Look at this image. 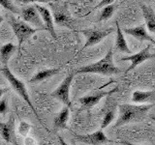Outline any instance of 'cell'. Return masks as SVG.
<instances>
[{"label":"cell","instance_id":"cell-31","mask_svg":"<svg viewBox=\"0 0 155 145\" xmlns=\"http://www.w3.org/2000/svg\"><path fill=\"white\" fill-rule=\"evenodd\" d=\"M3 21V17L1 16V14H0V23H1Z\"/></svg>","mask_w":155,"mask_h":145},{"label":"cell","instance_id":"cell-9","mask_svg":"<svg viewBox=\"0 0 155 145\" xmlns=\"http://www.w3.org/2000/svg\"><path fill=\"white\" fill-rule=\"evenodd\" d=\"M150 47H151V46L148 45L147 47H144L143 50H142L137 53H133V54H131V55L121 58L122 61H130L131 62V65L128 69L126 70V72L134 70L136 67L139 66L140 64H142V63L145 62L147 60H149V59H151V58L155 57V53L149 52Z\"/></svg>","mask_w":155,"mask_h":145},{"label":"cell","instance_id":"cell-10","mask_svg":"<svg viewBox=\"0 0 155 145\" xmlns=\"http://www.w3.org/2000/svg\"><path fill=\"white\" fill-rule=\"evenodd\" d=\"M116 91H118V87H114V89H111L110 91H103V92H98L94 95H87V96H84L81 98L79 99V103L84 106V108L90 109L93 108L94 105H96L99 102L105 98V97L111 95L115 93Z\"/></svg>","mask_w":155,"mask_h":145},{"label":"cell","instance_id":"cell-27","mask_svg":"<svg viewBox=\"0 0 155 145\" xmlns=\"http://www.w3.org/2000/svg\"><path fill=\"white\" fill-rule=\"evenodd\" d=\"M51 0H22V3H48Z\"/></svg>","mask_w":155,"mask_h":145},{"label":"cell","instance_id":"cell-16","mask_svg":"<svg viewBox=\"0 0 155 145\" xmlns=\"http://www.w3.org/2000/svg\"><path fill=\"white\" fill-rule=\"evenodd\" d=\"M140 9L144 18V24L148 30L155 34V13L151 7L145 4H140Z\"/></svg>","mask_w":155,"mask_h":145},{"label":"cell","instance_id":"cell-3","mask_svg":"<svg viewBox=\"0 0 155 145\" xmlns=\"http://www.w3.org/2000/svg\"><path fill=\"white\" fill-rule=\"evenodd\" d=\"M1 72H3V76H5V79L8 80V82L10 83V85H11L12 88L14 89V91L16 92V93L29 105V108L32 109V111L34 112V114H35L36 117L41 121V118L39 117L37 111H36V109H35V108H34V105L31 102L30 97H29V94H28V91H27L25 84H24L21 79H18V77L13 74V72H11V70L8 68V66L4 67L1 70Z\"/></svg>","mask_w":155,"mask_h":145},{"label":"cell","instance_id":"cell-30","mask_svg":"<svg viewBox=\"0 0 155 145\" xmlns=\"http://www.w3.org/2000/svg\"><path fill=\"white\" fill-rule=\"evenodd\" d=\"M121 144H124V145H139V144H134V143H130L128 141H122Z\"/></svg>","mask_w":155,"mask_h":145},{"label":"cell","instance_id":"cell-15","mask_svg":"<svg viewBox=\"0 0 155 145\" xmlns=\"http://www.w3.org/2000/svg\"><path fill=\"white\" fill-rule=\"evenodd\" d=\"M0 134L6 142H14L15 124L13 117L10 118L7 122H0Z\"/></svg>","mask_w":155,"mask_h":145},{"label":"cell","instance_id":"cell-4","mask_svg":"<svg viewBox=\"0 0 155 145\" xmlns=\"http://www.w3.org/2000/svg\"><path fill=\"white\" fill-rule=\"evenodd\" d=\"M9 23L13 29L14 34L16 35L18 39V43L19 47L22 45V43L24 41L27 40L29 37L32 36L33 34H35L38 31V29L32 27L30 24H28L24 21H21V19L15 18L13 17L10 18Z\"/></svg>","mask_w":155,"mask_h":145},{"label":"cell","instance_id":"cell-1","mask_svg":"<svg viewBox=\"0 0 155 145\" xmlns=\"http://www.w3.org/2000/svg\"><path fill=\"white\" fill-rule=\"evenodd\" d=\"M155 104L137 105V104H123L118 106V118L114 123V127L127 125L131 123H139L147 117V112Z\"/></svg>","mask_w":155,"mask_h":145},{"label":"cell","instance_id":"cell-29","mask_svg":"<svg viewBox=\"0 0 155 145\" xmlns=\"http://www.w3.org/2000/svg\"><path fill=\"white\" fill-rule=\"evenodd\" d=\"M58 140H59V142H60V145H68L67 143H66V141L64 139H63L61 137H58Z\"/></svg>","mask_w":155,"mask_h":145},{"label":"cell","instance_id":"cell-7","mask_svg":"<svg viewBox=\"0 0 155 145\" xmlns=\"http://www.w3.org/2000/svg\"><path fill=\"white\" fill-rule=\"evenodd\" d=\"M21 16L23 21L27 22L28 24H30L32 27L38 29V30H47L43 19L40 16V14H39L37 8L35 7V5L22 8L21 11Z\"/></svg>","mask_w":155,"mask_h":145},{"label":"cell","instance_id":"cell-12","mask_svg":"<svg viewBox=\"0 0 155 145\" xmlns=\"http://www.w3.org/2000/svg\"><path fill=\"white\" fill-rule=\"evenodd\" d=\"M123 32L128 34L130 36L134 37L135 39H137V40H139L140 42L148 41L149 43L155 45V40L147 33L145 24H140L139 26L132 27V28H124Z\"/></svg>","mask_w":155,"mask_h":145},{"label":"cell","instance_id":"cell-21","mask_svg":"<svg viewBox=\"0 0 155 145\" xmlns=\"http://www.w3.org/2000/svg\"><path fill=\"white\" fill-rule=\"evenodd\" d=\"M114 10H115V4L114 3L103 7V8H102L101 13H100V16L98 18V21H108L109 18H110L111 17H113V14L114 13Z\"/></svg>","mask_w":155,"mask_h":145},{"label":"cell","instance_id":"cell-22","mask_svg":"<svg viewBox=\"0 0 155 145\" xmlns=\"http://www.w3.org/2000/svg\"><path fill=\"white\" fill-rule=\"evenodd\" d=\"M114 116H115V110L114 109H110L106 112L105 116L103 120H102V125H101V130H103L105 128H107L108 126L113 122L114 119Z\"/></svg>","mask_w":155,"mask_h":145},{"label":"cell","instance_id":"cell-33","mask_svg":"<svg viewBox=\"0 0 155 145\" xmlns=\"http://www.w3.org/2000/svg\"><path fill=\"white\" fill-rule=\"evenodd\" d=\"M153 1H155V0H153Z\"/></svg>","mask_w":155,"mask_h":145},{"label":"cell","instance_id":"cell-26","mask_svg":"<svg viewBox=\"0 0 155 145\" xmlns=\"http://www.w3.org/2000/svg\"><path fill=\"white\" fill-rule=\"evenodd\" d=\"M114 1H115V0H101V1L97 4V6L95 7V9H100V8H103L105 6H108V5L114 4Z\"/></svg>","mask_w":155,"mask_h":145},{"label":"cell","instance_id":"cell-32","mask_svg":"<svg viewBox=\"0 0 155 145\" xmlns=\"http://www.w3.org/2000/svg\"><path fill=\"white\" fill-rule=\"evenodd\" d=\"M16 1H18V2H22V0H16Z\"/></svg>","mask_w":155,"mask_h":145},{"label":"cell","instance_id":"cell-11","mask_svg":"<svg viewBox=\"0 0 155 145\" xmlns=\"http://www.w3.org/2000/svg\"><path fill=\"white\" fill-rule=\"evenodd\" d=\"M35 7L37 8L39 14H40V16L44 21V24H45V26H46V29L51 33V35L53 38L57 39V35L54 29V19H53V16L51 12L48 8L41 6V5H39V4H35Z\"/></svg>","mask_w":155,"mask_h":145},{"label":"cell","instance_id":"cell-14","mask_svg":"<svg viewBox=\"0 0 155 145\" xmlns=\"http://www.w3.org/2000/svg\"><path fill=\"white\" fill-rule=\"evenodd\" d=\"M132 102L137 105L155 104V91L136 90L132 94Z\"/></svg>","mask_w":155,"mask_h":145},{"label":"cell","instance_id":"cell-6","mask_svg":"<svg viewBox=\"0 0 155 145\" xmlns=\"http://www.w3.org/2000/svg\"><path fill=\"white\" fill-rule=\"evenodd\" d=\"M114 31V29L113 28H109V29H105V30H98V29H82L81 30V33L84 34V37L86 38V42L84 44V46L82 47L81 50H84L86 47H93L97 44H99L101 41H103L105 38L108 37L110 34H111Z\"/></svg>","mask_w":155,"mask_h":145},{"label":"cell","instance_id":"cell-25","mask_svg":"<svg viewBox=\"0 0 155 145\" xmlns=\"http://www.w3.org/2000/svg\"><path fill=\"white\" fill-rule=\"evenodd\" d=\"M8 110V101L6 97L0 100V114H5Z\"/></svg>","mask_w":155,"mask_h":145},{"label":"cell","instance_id":"cell-20","mask_svg":"<svg viewBox=\"0 0 155 145\" xmlns=\"http://www.w3.org/2000/svg\"><path fill=\"white\" fill-rule=\"evenodd\" d=\"M16 50L17 47L13 43H7L0 47V59H1V62L4 65V67L8 66V62L10 60V58L14 54Z\"/></svg>","mask_w":155,"mask_h":145},{"label":"cell","instance_id":"cell-5","mask_svg":"<svg viewBox=\"0 0 155 145\" xmlns=\"http://www.w3.org/2000/svg\"><path fill=\"white\" fill-rule=\"evenodd\" d=\"M76 75H77L76 72H71L70 74L61 81L59 86L51 94L52 98L61 102L63 105L68 106V108H71V105H72L71 99H70V88H71L73 79H74Z\"/></svg>","mask_w":155,"mask_h":145},{"label":"cell","instance_id":"cell-17","mask_svg":"<svg viewBox=\"0 0 155 145\" xmlns=\"http://www.w3.org/2000/svg\"><path fill=\"white\" fill-rule=\"evenodd\" d=\"M70 116V108L64 106L62 109L56 114L53 119V127L55 130H64L67 129V123Z\"/></svg>","mask_w":155,"mask_h":145},{"label":"cell","instance_id":"cell-13","mask_svg":"<svg viewBox=\"0 0 155 145\" xmlns=\"http://www.w3.org/2000/svg\"><path fill=\"white\" fill-rule=\"evenodd\" d=\"M53 19H54V22L58 24V25L65 26L71 29L73 28V19L71 18L67 10L64 8L54 7V5H53Z\"/></svg>","mask_w":155,"mask_h":145},{"label":"cell","instance_id":"cell-19","mask_svg":"<svg viewBox=\"0 0 155 145\" xmlns=\"http://www.w3.org/2000/svg\"><path fill=\"white\" fill-rule=\"evenodd\" d=\"M61 68H52V69H44L37 72L31 79L30 81L31 83H38V82H42L46 79H48L52 77L53 76L57 75L60 72Z\"/></svg>","mask_w":155,"mask_h":145},{"label":"cell","instance_id":"cell-28","mask_svg":"<svg viewBox=\"0 0 155 145\" xmlns=\"http://www.w3.org/2000/svg\"><path fill=\"white\" fill-rule=\"evenodd\" d=\"M7 92V89L5 88H0V100L3 98V95Z\"/></svg>","mask_w":155,"mask_h":145},{"label":"cell","instance_id":"cell-18","mask_svg":"<svg viewBox=\"0 0 155 145\" xmlns=\"http://www.w3.org/2000/svg\"><path fill=\"white\" fill-rule=\"evenodd\" d=\"M115 24H116V38H115V47H116V50H119L120 52L127 53V54H129V55L133 54L132 50L129 48L128 44L125 40L124 35H123V30L120 28L118 21H116Z\"/></svg>","mask_w":155,"mask_h":145},{"label":"cell","instance_id":"cell-23","mask_svg":"<svg viewBox=\"0 0 155 145\" xmlns=\"http://www.w3.org/2000/svg\"><path fill=\"white\" fill-rule=\"evenodd\" d=\"M31 128H32V126L30 124L25 122V121H22V122L19 123L18 130L19 134L22 135L23 137H26V135L29 134V132H30Z\"/></svg>","mask_w":155,"mask_h":145},{"label":"cell","instance_id":"cell-8","mask_svg":"<svg viewBox=\"0 0 155 145\" xmlns=\"http://www.w3.org/2000/svg\"><path fill=\"white\" fill-rule=\"evenodd\" d=\"M74 134L77 140L85 143L87 145H106L108 143H111L110 139L107 137V135L104 134L102 130H97V132L87 134H77L75 133H72Z\"/></svg>","mask_w":155,"mask_h":145},{"label":"cell","instance_id":"cell-24","mask_svg":"<svg viewBox=\"0 0 155 145\" xmlns=\"http://www.w3.org/2000/svg\"><path fill=\"white\" fill-rule=\"evenodd\" d=\"M0 5L5 8L8 11H10L13 14H18V9L16 8V6L13 4V2L11 0H0Z\"/></svg>","mask_w":155,"mask_h":145},{"label":"cell","instance_id":"cell-2","mask_svg":"<svg viewBox=\"0 0 155 145\" xmlns=\"http://www.w3.org/2000/svg\"><path fill=\"white\" fill-rule=\"evenodd\" d=\"M120 72L121 70L114 63V52L111 47L102 59L92 64L82 66L76 71V74H98L102 76H113Z\"/></svg>","mask_w":155,"mask_h":145}]
</instances>
